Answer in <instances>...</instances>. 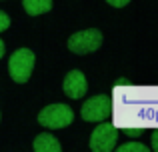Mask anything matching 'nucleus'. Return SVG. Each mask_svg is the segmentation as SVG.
I'll return each mask as SVG.
<instances>
[{
	"label": "nucleus",
	"mask_w": 158,
	"mask_h": 152,
	"mask_svg": "<svg viewBox=\"0 0 158 152\" xmlns=\"http://www.w3.org/2000/svg\"><path fill=\"white\" fill-rule=\"evenodd\" d=\"M62 90H64V94H66L68 98H72V100L82 98V96L86 94V90H88L86 76L82 74L80 70H70L68 74H66L64 82H62Z\"/></svg>",
	"instance_id": "obj_6"
},
{
	"label": "nucleus",
	"mask_w": 158,
	"mask_h": 152,
	"mask_svg": "<svg viewBox=\"0 0 158 152\" xmlns=\"http://www.w3.org/2000/svg\"><path fill=\"white\" fill-rule=\"evenodd\" d=\"M32 146H34L36 152H60L62 150L58 138L52 136V134H48V132L38 134V136L34 138V144H32Z\"/></svg>",
	"instance_id": "obj_7"
},
{
	"label": "nucleus",
	"mask_w": 158,
	"mask_h": 152,
	"mask_svg": "<svg viewBox=\"0 0 158 152\" xmlns=\"http://www.w3.org/2000/svg\"><path fill=\"white\" fill-rule=\"evenodd\" d=\"M22 6L26 10V14L40 16L52 10V0H22Z\"/></svg>",
	"instance_id": "obj_8"
},
{
	"label": "nucleus",
	"mask_w": 158,
	"mask_h": 152,
	"mask_svg": "<svg viewBox=\"0 0 158 152\" xmlns=\"http://www.w3.org/2000/svg\"><path fill=\"white\" fill-rule=\"evenodd\" d=\"M112 114V100L108 94H96L88 98L80 108V116L86 122H102Z\"/></svg>",
	"instance_id": "obj_4"
},
{
	"label": "nucleus",
	"mask_w": 158,
	"mask_h": 152,
	"mask_svg": "<svg viewBox=\"0 0 158 152\" xmlns=\"http://www.w3.org/2000/svg\"><path fill=\"white\" fill-rule=\"evenodd\" d=\"M152 150L158 152V130H154V132H152Z\"/></svg>",
	"instance_id": "obj_13"
},
{
	"label": "nucleus",
	"mask_w": 158,
	"mask_h": 152,
	"mask_svg": "<svg viewBox=\"0 0 158 152\" xmlns=\"http://www.w3.org/2000/svg\"><path fill=\"white\" fill-rule=\"evenodd\" d=\"M118 150L120 152H148V146L140 144V142H128V144H122Z\"/></svg>",
	"instance_id": "obj_9"
},
{
	"label": "nucleus",
	"mask_w": 158,
	"mask_h": 152,
	"mask_svg": "<svg viewBox=\"0 0 158 152\" xmlns=\"http://www.w3.org/2000/svg\"><path fill=\"white\" fill-rule=\"evenodd\" d=\"M102 46V32L96 28L80 30L68 38V50L74 54H90Z\"/></svg>",
	"instance_id": "obj_3"
},
{
	"label": "nucleus",
	"mask_w": 158,
	"mask_h": 152,
	"mask_svg": "<svg viewBox=\"0 0 158 152\" xmlns=\"http://www.w3.org/2000/svg\"><path fill=\"white\" fill-rule=\"evenodd\" d=\"M142 132H144V128H124V134L126 136H130V138H136V136H142Z\"/></svg>",
	"instance_id": "obj_11"
},
{
	"label": "nucleus",
	"mask_w": 158,
	"mask_h": 152,
	"mask_svg": "<svg viewBox=\"0 0 158 152\" xmlns=\"http://www.w3.org/2000/svg\"><path fill=\"white\" fill-rule=\"evenodd\" d=\"M36 56L30 48H18L16 52H12L10 60H8V72L10 78L18 84L28 82V78L32 74V68H34Z\"/></svg>",
	"instance_id": "obj_1"
},
{
	"label": "nucleus",
	"mask_w": 158,
	"mask_h": 152,
	"mask_svg": "<svg viewBox=\"0 0 158 152\" xmlns=\"http://www.w3.org/2000/svg\"><path fill=\"white\" fill-rule=\"evenodd\" d=\"M118 140V130L116 126H112L110 122L96 126L92 130V136H90V148L94 152H110L116 146Z\"/></svg>",
	"instance_id": "obj_5"
},
{
	"label": "nucleus",
	"mask_w": 158,
	"mask_h": 152,
	"mask_svg": "<svg viewBox=\"0 0 158 152\" xmlns=\"http://www.w3.org/2000/svg\"><path fill=\"white\" fill-rule=\"evenodd\" d=\"M8 26H10V18H8V14H6V12H2V10H0V32H4Z\"/></svg>",
	"instance_id": "obj_10"
},
{
	"label": "nucleus",
	"mask_w": 158,
	"mask_h": 152,
	"mask_svg": "<svg viewBox=\"0 0 158 152\" xmlns=\"http://www.w3.org/2000/svg\"><path fill=\"white\" fill-rule=\"evenodd\" d=\"M4 50H6V46H4V42H2V40H0V58H2V56H4Z\"/></svg>",
	"instance_id": "obj_14"
},
{
	"label": "nucleus",
	"mask_w": 158,
	"mask_h": 152,
	"mask_svg": "<svg viewBox=\"0 0 158 152\" xmlns=\"http://www.w3.org/2000/svg\"><path fill=\"white\" fill-rule=\"evenodd\" d=\"M110 6H114V8H122V6H126L130 0H106Z\"/></svg>",
	"instance_id": "obj_12"
},
{
	"label": "nucleus",
	"mask_w": 158,
	"mask_h": 152,
	"mask_svg": "<svg viewBox=\"0 0 158 152\" xmlns=\"http://www.w3.org/2000/svg\"><path fill=\"white\" fill-rule=\"evenodd\" d=\"M74 120V112L66 104H48L46 108L40 110L38 122L46 128H66Z\"/></svg>",
	"instance_id": "obj_2"
}]
</instances>
